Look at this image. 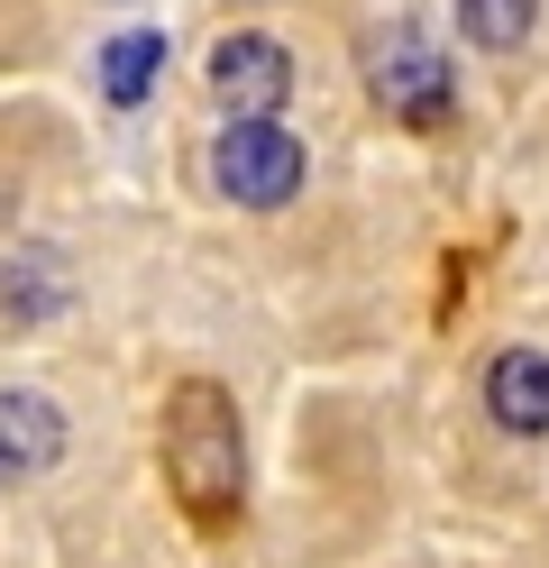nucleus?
<instances>
[{
  "mask_svg": "<svg viewBox=\"0 0 549 568\" xmlns=\"http://www.w3.org/2000/svg\"><path fill=\"white\" fill-rule=\"evenodd\" d=\"M531 19H540V0H458V38L486 47V55L531 47Z\"/></svg>",
  "mask_w": 549,
  "mask_h": 568,
  "instance_id": "9",
  "label": "nucleus"
},
{
  "mask_svg": "<svg viewBox=\"0 0 549 568\" xmlns=\"http://www.w3.org/2000/svg\"><path fill=\"white\" fill-rule=\"evenodd\" d=\"M55 458H64V413L37 385H10L0 395V477H47Z\"/></svg>",
  "mask_w": 549,
  "mask_h": 568,
  "instance_id": "6",
  "label": "nucleus"
},
{
  "mask_svg": "<svg viewBox=\"0 0 549 568\" xmlns=\"http://www.w3.org/2000/svg\"><path fill=\"white\" fill-rule=\"evenodd\" d=\"M366 92H376L394 120H413V129L458 120V74H449V55H439L421 28H385V38L366 47Z\"/></svg>",
  "mask_w": 549,
  "mask_h": 568,
  "instance_id": "2",
  "label": "nucleus"
},
{
  "mask_svg": "<svg viewBox=\"0 0 549 568\" xmlns=\"http://www.w3.org/2000/svg\"><path fill=\"white\" fill-rule=\"evenodd\" d=\"M211 92L230 101L238 120H275L284 101H293V55L275 38H256V28H238V38L211 47Z\"/></svg>",
  "mask_w": 549,
  "mask_h": 568,
  "instance_id": "4",
  "label": "nucleus"
},
{
  "mask_svg": "<svg viewBox=\"0 0 549 568\" xmlns=\"http://www.w3.org/2000/svg\"><path fill=\"white\" fill-rule=\"evenodd\" d=\"M165 486L193 523H230L247 505V432H238V404L220 385H174L165 404Z\"/></svg>",
  "mask_w": 549,
  "mask_h": 568,
  "instance_id": "1",
  "label": "nucleus"
},
{
  "mask_svg": "<svg viewBox=\"0 0 549 568\" xmlns=\"http://www.w3.org/2000/svg\"><path fill=\"white\" fill-rule=\"evenodd\" d=\"M211 165H220V193L230 202H247V211H275V202H293L303 193V138L293 129H275V120H230V138L211 148Z\"/></svg>",
  "mask_w": 549,
  "mask_h": 568,
  "instance_id": "3",
  "label": "nucleus"
},
{
  "mask_svg": "<svg viewBox=\"0 0 549 568\" xmlns=\"http://www.w3.org/2000/svg\"><path fill=\"white\" fill-rule=\"evenodd\" d=\"M486 413L504 422L512 440H540L549 432V358H540V348H495V358H486Z\"/></svg>",
  "mask_w": 549,
  "mask_h": 568,
  "instance_id": "5",
  "label": "nucleus"
},
{
  "mask_svg": "<svg viewBox=\"0 0 549 568\" xmlns=\"http://www.w3.org/2000/svg\"><path fill=\"white\" fill-rule=\"evenodd\" d=\"M156 83H165V28H129V38L101 47V92L120 101V111H138Z\"/></svg>",
  "mask_w": 549,
  "mask_h": 568,
  "instance_id": "7",
  "label": "nucleus"
},
{
  "mask_svg": "<svg viewBox=\"0 0 549 568\" xmlns=\"http://www.w3.org/2000/svg\"><path fill=\"white\" fill-rule=\"evenodd\" d=\"M0 312H10V322H47V312H64V266L55 257H10L0 266Z\"/></svg>",
  "mask_w": 549,
  "mask_h": 568,
  "instance_id": "8",
  "label": "nucleus"
}]
</instances>
